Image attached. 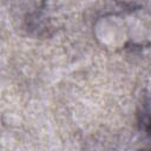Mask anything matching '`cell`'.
Masks as SVG:
<instances>
[{"label": "cell", "mask_w": 151, "mask_h": 151, "mask_svg": "<svg viewBox=\"0 0 151 151\" xmlns=\"http://www.w3.org/2000/svg\"><path fill=\"white\" fill-rule=\"evenodd\" d=\"M145 120L146 125L149 126V130L151 131V97L146 103V110H145Z\"/></svg>", "instance_id": "6da1fadb"}]
</instances>
